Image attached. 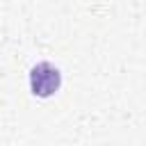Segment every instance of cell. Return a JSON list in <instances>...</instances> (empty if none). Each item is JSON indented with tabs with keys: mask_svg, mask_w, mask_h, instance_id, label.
<instances>
[{
	"mask_svg": "<svg viewBox=\"0 0 146 146\" xmlns=\"http://www.w3.org/2000/svg\"><path fill=\"white\" fill-rule=\"evenodd\" d=\"M62 87V73L50 62H39L30 71V89L39 98H50Z\"/></svg>",
	"mask_w": 146,
	"mask_h": 146,
	"instance_id": "1",
	"label": "cell"
}]
</instances>
